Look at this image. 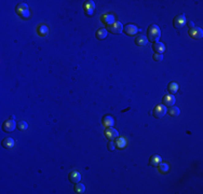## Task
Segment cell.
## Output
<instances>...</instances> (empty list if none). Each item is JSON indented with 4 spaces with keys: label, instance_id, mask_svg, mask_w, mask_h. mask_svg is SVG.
Instances as JSON below:
<instances>
[{
    "label": "cell",
    "instance_id": "obj_27",
    "mask_svg": "<svg viewBox=\"0 0 203 194\" xmlns=\"http://www.w3.org/2000/svg\"><path fill=\"white\" fill-rule=\"evenodd\" d=\"M152 58H154L155 62H162L163 60V54H156L155 53L152 55Z\"/></svg>",
    "mask_w": 203,
    "mask_h": 194
},
{
    "label": "cell",
    "instance_id": "obj_3",
    "mask_svg": "<svg viewBox=\"0 0 203 194\" xmlns=\"http://www.w3.org/2000/svg\"><path fill=\"white\" fill-rule=\"evenodd\" d=\"M167 111V107H165L164 105H158V106H156V108H155L154 111H152V113H154L152 116L157 119H161L165 116Z\"/></svg>",
    "mask_w": 203,
    "mask_h": 194
},
{
    "label": "cell",
    "instance_id": "obj_14",
    "mask_svg": "<svg viewBox=\"0 0 203 194\" xmlns=\"http://www.w3.org/2000/svg\"><path fill=\"white\" fill-rule=\"evenodd\" d=\"M162 162V158L158 154H154V155L150 156V160H149V165L150 166H158L159 164Z\"/></svg>",
    "mask_w": 203,
    "mask_h": 194
},
{
    "label": "cell",
    "instance_id": "obj_19",
    "mask_svg": "<svg viewBox=\"0 0 203 194\" xmlns=\"http://www.w3.org/2000/svg\"><path fill=\"white\" fill-rule=\"evenodd\" d=\"M167 91H169L172 95L175 94V93H177V92H178V84L175 83V82H171L169 85H167Z\"/></svg>",
    "mask_w": 203,
    "mask_h": 194
},
{
    "label": "cell",
    "instance_id": "obj_15",
    "mask_svg": "<svg viewBox=\"0 0 203 194\" xmlns=\"http://www.w3.org/2000/svg\"><path fill=\"white\" fill-rule=\"evenodd\" d=\"M103 124L106 127H113V125L115 124V120H113V118L111 116L107 114V116H105L103 118Z\"/></svg>",
    "mask_w": 203,
    "mask_h": 194
},
{
    "label": "cell",
    "instance_id": "obj_11",
    "mask_svg": "<svg viewBox=\"0 0 203 194\" xmlns=\"http://www.w3.org/2000/svg\"><path fill=\"white\" fill-rule=\"evenodd\" d=\"M69 181L71 183H78L80 182V180H81V174H80L79 172H77V170H72V172L69 173Z\"/></svg>",
    "mask_w": 203,
    "mask_h": 194
},
{
    "label": "cell",
    "instance_id": "obj_6",
    "mask_svg": "<svg viewBox=\"0 0 203 194\" xmlns=\"http://www.w3.org/2000/svg\"><path fill=\"white\" fill-rule=\"evenodd\" d=\"M186 21H187V20H186L185 14H179V15L175 16V18H174V22H173L174 28H176V29L182 28V27L185 25Z\"/></svg>",
    "mask_w": 203,
    "mask_h": 194
},
{
    "label": "cell",
    "instance_id": "obj_23",
    "mask_svg": "<svg viewBox=\"0 0 203 194\" xmlns=\"http://www.w3.org/2000/svg\"><path fill=\"white\" fill-rule=\"evenodd\" d=\"M75 192L76 193H84L86 192V187H84V184H82V183H76V185H75Z\"/></svg>",
    "mask_w": 203,
    "mask_h": 194
},
{
    "label": "cell",
    "instance_id": "obj_26",
    "mask_svg": "<svg viewBox=\"0 0 203 194\" xmlns=\"http://www.w3.org/2000/svg\"><path fill=\"white\" fill-rule=\"evenodd\" d=\"M159 165H160V166H159V169H160L161 173H167V172H169L170 166L167 165V163H162V162H161Z\"/></svg>",
    "mask_w": 203,
    "mask_h": 194
},
{
    "label": "cell",
    "instance_id": "obj_25",
    "mask_svg": "<svg viewBox=\"0 0 203 194\" xmlns=\"http://www.w3.org/2000/svg\"><path fill=\"white\" fill-rule=\"evenodd\" d=\"M16 127H17V129H20V131H26V129L28 128V124L27 122H25V121H21V122L16 123Z\"/></svg>",
    "mask_w": 203,
    "mask_h": 194
},
{
    "label": "cell",
    "instance_id": "obj_4",
    "mask_svg": "<svg viewBox=\"0 0 203 194\" xmlns=\"http://www.w3.org/2000/svg\"><path fill=\"white\" fill-rule=\"evenodd\" d=\"M108 30L110 31L111 34H115V35L121 34L122 31H123V25L120 22H115L108 26Z\"/></svg>",
    "mask_w": 203,
    "mask_h": 194
},
{
    "label": "cell",
    "instance_id": "obj_29",
    "mask_svg": "<svg viewBox=\"0 0 203 194\" xmlns=\"http://www.w3.org/2000/svg\"><path fill=\"white\" fill-rule=\"evenodd\" d=\"M185 24L187 25V27L190 29V30H191V29L194 27V23L192 22V21H188V22H187V21H186V23H185Z\"/></svg>",
    "mask_w": 203,
    "mask_h": 194
},
{
    "label": "cell",
    "instance_id": "obj_1",
    "mask_svg": "<svg viewBox=\"0 0 203 194\" xmlns=\"http://www.w3.org/2000/svg\"><path fill=\"white\" fill-rule=\"evenodd\" d=\"M161 38V30L157 25H150L147 31V39L152 43H156Z\"/></svg>",
    "mask_w": 203,
    "mask_h": 194
},
{
    "label": "cell",
    "instance_id": "obj_20",
    "mask_svg": "<svg viewBox=\"0 0 203 194\" xmlns=\"http://www.w3.org/2000/svg\"><path fill=\"white\" fill-rule=\"evenodd\" d=\"M38 34L40 35L41 37H45L49 34V28H48L47 25H40V26L38 27Z\"/></svg>",
    "mask_w": 203,
    "mask_h": 194
},
{
    "label": "cell",
    "instance_id": "obj_10",
    "mask_svg": "<svg viewBox=\"0 0 203 194\" xmlns=\"http://www.w3.org/2000/svg\"><path fill=\"white\" fill-rule=\"evenodd\" d=\"M189 36L193 39H201L203 37V30L200 27H193L191 30H189Z\"/></svg>",
    "mask_w": 203,
    "mask_h": 194
},
{
    "label": "cell",
    "instance_id": "obj_13",
    "mask_svg": "<svg viewBox=\"0 0 203 194\" xmlns=\"http://www.w3.org/2000/svg\"><path fill=\"white\" fill-rule=\"evenodd\" d=\"M152 50H154V52L156 54H163L165 52V45L163 44V43H161V42H156V43H154V45H152Z\"/></svg>",
    "mask_w": 203,
    "mask_h": 194
},
{
    "label": "cell",
    "instance_id": "obj_21",
    "mask_svg": "<svg viewBox=\"0 0 203 194\" xmlns=\"http://www.w3.org/2000/svg\"><path fill=\"white\" fill-rule=\"evenodd\" d=\"M169 113L171 116H178L179 114H181V110H179L178 107H176V106H172V107H170L169 109Z\"/></svg>",
    "mask_w": 203,
    "mask_h": 194
},
{
    "label": "cell",
    "instance_id": "obj_22",
    "mask_svg": "<svg viewBox=\"0 0 203 194\" xmlns=\"http://www.w3.org/2000/svg\"><path fill=\"white\" fill-rule=\"evenodd\" d=\"M103 22L105 23V24H107L109 26L110 24H113V23H115V16L113 15H110V14H107V15H104L103 16Z\"/></svg>",
    "mask_w": 203,
    "mask_h": 194
},
{
    "label": "cell",
    "instance_id": "obj_18",
    "mask_svg": "<svg viewBox=\"0 0 203 194\" xmlns=\"http://www.w3.org/2000/svg\"><path fill=\"white\" fill-rule=\"evenodd\" d=\"M106 37H107V29L101 28V29H98V30H97L96 38L98 39V40H104Z\"/></svg>",
    "mask_w": 203,
    "mask_h": 194
},
{
    "label": "cell",
    "instance_id": "obj_9",
    "mask_svg": "<svg viewBox=\"0 0 203 194\" xmlns=\"http://www.w3.org/2000/svg\"><path fill=\"white\" fill-rule=\"evenodd\" d=\"M105 136H106L109 140H113V139L118 138L119 133H118L115 128H113V127H106V129H105Z\"/></svg>",
    "mask_w": 203,
    "mask_h": 194
},
{
    "label": "cell",
    "instance_id": "obj_2",
    "mask_svg": "<svg viewBox=\"0 0 203 194\" xmlns=\"http://www.w3.org/2000/svg\"><path fill=\"white\" fill-rule=\"evenodd\" d=\"M15 11L22 18H28L29 17L30 13H29V8H28L27 3H25V2L18 3V5L16 6V8H15Z\"/></svg>",
    "mask_w": 203,
    "mask_h": 194
},
{
    "label": "cell",
    "instance_id": "obj_12",
    "mask_svg": "<svg viewBox=\"0 0 203 194\" xmlns=\"http://www.w3.org/2000/svg\"><path fill=\"white\" fill-rule=\"evenodd\" d=\"M175 104V97L172 94L170 95H165L162 99V105H164L165 107H172Z\"/></svg>",
    "mask_w": 203,
    "mask_h": 194
},
{
    "label": "cell",
    "instance_id": "obj_30",
    "mask_svg": "<svg viewBox=\"0 0 203 194\" xmlns=\"http://www.w3.org/2000/svg\"><path fill=\"white\" fill-rule=\"evenodd\" d=\"M10 119H11V120H14V119H15V116H10Z\"/></svg>",
    "mask_w": 203,
    "mask_h": 194
},
{
    "label": "cell",
    "instance_id": "obj_5",
    "mask_svg": "<svg viewBox=\"0 0 203 194\" xmlns=\"http://www.w3.org/2000/svg\"><path fill=\"white\" fill-rule=\"evenodd\" d=\"M17 124H15V121L14 120H11V119H9V120L5 121V123L2 124V129L3 132L6 133H12L15 129V126Z\"/></svg>",
    "mask_w": 203,
    "mask_h": 194
},
{
    "label": "cell",
    "instance_id": "obj_16",
    "mask_svg": "<svg viewBox=\"0 0 203 194\" xmlns=\"http://www.w3.org/2000/svg\"><path fill=\"white\" fill-rule=\"evenodd\" d=\"M14 140L12 138H10V137H8V138H5L2 140V143H1V145H2L3 148H6V149H11V148L14 147Z\"/></svg>",
    "mask_w": 203,
    "mask_h": 194
},
{
    "label": "cell",
    "instance_id": "obj_28",
    "mask_svg": "<svg viewBox=\"0 0 203 194\" xmlns=\"http://www.w3.org/2000/svg\"><path fill=\"white\" fill-rule=\"evenodd\" d=\"M107 147H108L109 151H113V150L116 149V143H113V140H109V143H108V145H107Z\"/></svg>",
    "mask_w": 203,
    "mask_h": 194
},
{
    "label": "cell",
    "instance_id": "obj_17",
    "mask_svg": "<svg viewBox=\"0 0 203 194\" xmlns=\"http://www.w3.org/2000/svg\"><path fill=\"white\" fill-rule=\"evenodd\" d=\"M147 42H148V39L145 36H137L135 39V43L138 47H144V45L147 44Z\"/></svg>",
    "mask_w": 203,
    "mask_h": 194
},
{
    "label": "cell",
    "instance_id": "obj_24",
    "mask_svg": "<svg viewBox=\"0 0 203 194\" xmlns=\"http://www.w3.org/2000/svg\"><path fill=\"white\" fill-rule=\"evenodd\" d=\"M115 143H116V147H118L119 149H122V148H124L126 146V140L124 138H122V137H119Z\"/></svg>",
    "mask_w": 203,
    "mask_h": 194
},
{
    "label": "cell",
    "instance_id": "obj_7",
    "mask_svg": "<svg viewBox=\"0 0 203 194\" xmlns=\"http://www.w3.org/2000/svg\"><path fill=\"white\" fill-rule=\"evenodd\" d=\"M123 31H124V34L128 35V36H135L138 31H140V29H138L135 25L128 24L125 27H123Z\"/></svg>",
    "mask_w": 203,
    "mask_h": 194
},
{
    "label": "cell",
    "instance_id": "obj_8",
    "mask_svg": "<svg viewBox=\"0 0 203 194\" xmlns=\"http://www.w3.org/2000/svg\"><path fill=\"white\" fill-rule=\"evenodd\" d=\"M83 9H84V12H86V15L91 16L93 13H94V10H95L94 1H86V2L83 5Z\"/></svg>",
    "mask_w": 203,
    "mask_h": 194
}]
</instances>
